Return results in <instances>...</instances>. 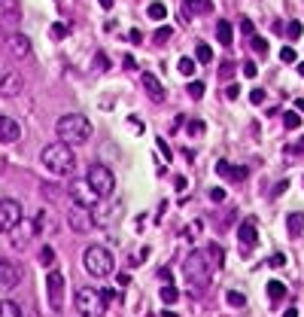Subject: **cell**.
<instances>
[{
    "instance_id": "cell-1",
    "label": "cell",
    "mask_w": 304,
    "mask_h": 317,
    "mask_svg": "<svg viewBox=\"0 0 304 317\" xmlns=\"http://www.w3.org/2000/svg\"><path fill=\"white\" fill-rule=\"evenodd\" d=\"M40 162H43V168H46L49 174L67 177V174H73V168H76V156H73V146L70 143L58 141V143H49L46 150L40 153Z\"/></svg>"
},
{
    "instance_id": "cell-2",
    "label": "cell",
    "mask_w": 304,
    "mask_h": 317,
    "mask_svg": "<svg viewBox=\"0 0 304 317\" xmlns=\"http://www.w3.org/2000/svg\"><path fill=\"white\" fill-rule=\"evenodd\" d=\"M55 134H58V141L70 143V146H80L92 138V122H88L82 113H67L55 122Z\"/></svg>"
},
{
    "instance_id": "cell-3",
    "label": "cell",
    "mask_w": 304,
    "mask_h": 317,
    "mask_svg": "<svg viewBox=\"0 0 304 317\" xmlns=\"http://www.w3.org/2000/svg\"><path fill=\"white\" fill-rule=\"evenodd\" d=\"M183 275H186V281H189V290L192 293H201L207 284H210V275H213V265H210V259H207V253H189L186 259H183Z\"/></svg>"
},
{
    "instance_id": "cell-4",
    "label": "cell",
    "mask_w": 304,
    "mask_h": 317,
    "mask_svg": "<svg viewBox=\"0 0 304 317\" xmlns=\"http://www.w3.org/2000/svg\"><path fill=\"white\" fill-rule=\"evenodd\" d=\"M82 265H85V271L92 278H107L110 271H112V265H116V259H112V253L107 250V247L88 244L85 253H82Z\"/></svg>"
},
{
    "instance_id": "cell-5",
    "label": "cell",
    "mask_w": 304,
    "mask_h": 317,
    "mask_svg": "<svg viewBox=\"0 0 304 317\" xmlns=\"http://www.w3.org/2000/svg\"><path fill=\"white\" fill-rule=\"evenodd\" d=\"M85 180H88V186L97 192V198H110V195H112V189H116V174H112L107 165H100V162L88 165Z\"/></svg>"
},
{
    "instance_id": "cell-6",
    "label": "cell",
    "mask_w": 304,
    "mask_h": 317,
    "mask_svg": "<svg viewBox=\"0 0 304 317\" xmlns=\"http://www.w3.org/2000/svg\"><path fill=\"white\" fill-rule=\"evenodd\" d=\"M76 311H80V317H104L107 302L100 299V290H95V287L76 290Z\"/></svg>"
},
{
    "instance_id": "cell-7",
    "label": "cell",
    "mask_w": 304,
    "mask_h": 317,
    "mask_svg": "<svg viewBox=\"0 0 304 317\" xmlns=\"http://www.w3.org/2000/svg\"><path fill=\"white\" fill-rule=\"evenodd\" d=\"M64 287H67V281L61 271H49V278H46V296H49V308L52 314H61L64 311Z\"/></svg>"
},
{
    "instance_id": "cell-8",
    "label": "cell",
    "mask_w": 304,
    "mask_h": 317,
    "mask_svg": "<svg viewBox=\"0 0 304 317\" xmlns=\"http://www.w3.org/2000/svg\"><path fill=\"white\" fill-rule=\"evenodd\" d=\"M21 220H25V211H21V205L16 198L0 201V232H13Z\"/></svg>"
},
{
    "instance_id": "cell-9",
    "label": "cell",
    "mask_w": 304,
    "mask_h": 317,
    "mask_svg": "<svg viewBox=\"0 0 304 317\" xmlns=\"http://www.w3.org/2000/svg\"><path fill=\"white\" fill-rule=\"evenodd\" d=\"M21 88H25L21 73L0 64V98H16V95H21Z\"/></svg>"
},
{
    "instance_id": "cell-10",
    "label": "cell",
    "mask_w": 304,
    "mask_h": 317,
    "mask_svg": "<svg viewBox=\"0 0 304 317\" xmlns=\"http://www.w3.org/2000/svg\"><path fill=\"white\" fill-rule=\"evenodd\" d=\"M67 223H70V229H73L76 235H85V232H92V226H95V217H92V208L73 205L70 211H67Z\"/></svg>"
},
{
    "instance_id": "cell-11",
    "label": "cell",
    "mask_w": 304,
    "mask_h": 317,
    "mask_svg": "<svg viewBox=\"0 0 304 317\" xmlns=\"http://www.w3.org/2000/svg\"><path fill=\"white\" fill-rule=\"evenodd\" d=\"M70 198L73 205H82V208H97V192L88 186V180H73L70 183Z\"/></svg>"
},
{
    "instance_id": "cell-12",
    "label": "cell",
    "mask_w": 304,
    "mask_h": 317,
    "mask_svg": "<svg viewBox=\"0 0 304 317\" xmlns=\"http://www.w3.org/2000/svg\"><path fill=\"white\" fill-rule=\"evenodd\" d=\"M18 18H21L18 0H0V28L6 34H13V31H18Z\"/></svg>"
},
{
    "instance_id": "cell-13",
    "label": "cell",
    "mask_w": 304,
    "mask_h": 317,
    "mask_svg": "<svg viewBox=\"0 0 304 317\" xmlns=\"http://www.w3.org/2000/svg\"><path fill=\"white\" fill-rule=\"evenodd\" d=\"M18 281H21V268L16 263H9V259H0V293L16 290Z\"/></svg>"
},
{
    "instance_id": "cell-14",
    "label": "cell",
    "mask_w": 304,
    "mask_h": 317,
    "mask_svg": "<svg viewBox=\"0 0 304 317\" xmlns=\"http://www.w3.org/2000/svg\"><path fill=\"white\" fill-rule=\"evenodd\" d=\"M256 244H258L256 220H243V223L238 226V247H240V253H250Z\"/></svg>"
},
{
    "instance_id": "cell-15",
    "label": "cell",
    "mask_w": 304,
    "mask_h": 317,
    "mask_svg": "<svg viewBox=\"0 0 304 317\" xmlns=\"http://www.w3.org/2000/svg\"><path fill=\"white\" fill-rule=\"evenodd\" d=\"M6 52L13 55V58H28V55H31V40L21 31L6 34Z\"/></svg>"
},
{
    "instance_id": "cell-16",
    "label": "cell",
    "mask_w": 304,
    "mask_h": 317,
    "mask_svg": "<svg viewBox=\"0 0 304 317\" xmlns=\"http://www.w3.org/2000/svg\"><path fill=\"white\" fill-rule=\"evenodd\" d=\"M216 174L225 177L228 183H240V180H246V168L243 165H231L228 158H219V162H216Z\"/></svg>"
},
{
    "instance_id": "cell-17",
    "label": "cell",
    "mask_w": 304,
    "mask_h": 317,
    "mask_svg": "<svg viewBox=\"0 0 304 317\" xmlns=\"http://www.w3.org/2000/svg\"><path fill=\"white\" fill-rule=\"evenodd\" d=\"M21 138V125L9 116H0V143H16Z\"/></svg>"
},
{
    "instance_id": "cell-18",
    "label": "cell",
    "mask_w": 304,
    "mask_h": 317,
    "mask_svg": "<svg viewBox=\"0 0 304 317\" xmlns=\"http://www.w3.org/2000/svg\"><path fill=\"white\" fill-rule=\"evenodd\" d=\"M140 83H143V92L149 95L152 101H164V86L159 83V76H152V73H143V76H140Z\"/></svg>"
},
{
    "instance_id": "cell-19",
    "label": "cell",
    "mask_w": 304,
    "mask_h": 317,
    "mask_svg": "<svg viewBox=\"0 0 304 317\" xmlns=\"http://www.w3.org/2000/svg\"><path fill=\"white\" fill-rule=\"evenodd\" d=\"M207 259H210V265H213V271L216 268H222L225 265V250H222V244L219 241H213V244H207Z\"/></svg>"
},
{
    "instance_id": "cell-20",
    "label": "cell",
    "mask_w": 304,
    "mask_h": 317,
    "mask_svg": "<svg viewBox=\"0 0 304 317\" xmlns=\"http://www.w3.org/2000/svg\"><path fill=\"white\" fill-rule=\"evenodd\" d=\"M286 229H289V235H295V238H304V211H295V213H289V217H286Z\"/></svg>"
},
{
    "instance_id": "cell-21",
    "label": "cell",
    "mask_w": 304,
    "mask_h": 317,
    "mask_svg": "<svg viewBox=\"0 0 304 317\" xmlns=\"http://www.w3.org/2000/svg\"><path fill=\"white\" fill-rule=\"evenodd\" d=\"M216 37H219V43H222V46H231V43H234V37H231V25H228V21H219V25H216Z\"/></svg>"
},
{
    "instance_id": "cell-22",
    "label": "cell",
    "mask_w": 304,
    "mask_h": 317,
    "mask_svg": "<svg viewBox=\"0 0 304 317\" xmlns=\"http://www.w3.org/2000/svg\"><path fill=\"white\" fill-rule=\"evenodd\" d=\"M268 296L274 302H283L286 299V284H280V281H268Z\"/></svg>"
},
{
    "instance_id": "cell-23",
    "label": "cell",
    "mask_w": 304,
    "mask_h": 317,
    "mask_svg": "<svg viewBox=\"0 0 304 317\" xmlns=\"http://www.w3.org/2000/svg\"><path fill=\"white\" fill-rule=\"evenodd\" d=\"M0 317H21L18 302H13V299H3V302H0Z\"/></svg>"
},
{
    "instance_id": "cell-24",
    "label": "cell",
    "mask_w": 304,
    "mask_h": 317,
    "mask_svg": "<svg viewBox=\"0 0 304 317\" xmlns=\"http://www.w3.org/2000/svg\"><path fill=\"white\" fill-rule=\"evenodd\" d=\"M159 296H161V302H164V305H174V302L179 299V290H176L174 284H164V287L159 290Z\"/></svg>"
},
{
    "instance_id": "cell-25",
    "label": "cell",
    "mask_w": 304,
    "mask_h": 317,
    "mask_svg": "<svg viewBox=\"0 0 304 317\" xmlns=\"http://www.w3.org/2000/svg\"><path fill=\"white\" fill-rule=\"evenodd\" d=\"M234 217H238V211H234V208H225V213H222V217L216 213V226H219V232H222V229H228Z\"/></svg>"
},
{
    "instance_id": "cell-26",
    "label": "cell",
    "mask_w": 304,
    "mask_h": 317,
    "mask_svg": "<svg viewBox=\"0 0 304 317\" xmlns=\"http://www.w3.org/2000/svg\"><path fill=\"white\" fill-rule=\"evenodd\" d=\"M146 16H149V18H155V21H161V18L167 16V6L155 0V3H149V9H146Z\"/></svg>"
},
{
    "instance_id": "cell-27",
    "label": "cell",
    "mask_w": 304,
    "mask_h": 317,
    "mask_svg": "<svg viewBox=\"0 0 304 317\" xmlns=\"http://www.w3.org/2000/svg\"><path fill=\"white\" fill-rule=\"evenodd\" d=\"M195 55H198V64H210V61H213V49L207 46V43H198Z\"/></svg>"
},
{
    "instance_id": "cell-28",
    "label": "cell",
    "mask_w": 304,
    "mask_h": 317,
    "mask_svg": "<svg viewBox=\"0 0 304 317\" xmlns=\"http://www.w3.org/2000/svg\"><path fill=\"white\" fill-rule=\"evenodd\" d=\"M195 64H198L195 58H179V61H176V70L183 73V76H192V73H195Z\"/></svg>"
},
{
    "instance_id": "cell-29",
    "label": "cell",
    "mask_w": 304,
    "mask_h": 317,
    "mask_svg": "<svg viewBox=\"0 0 304 317\" xmlns=\"http://www.w3.org/2000/svg\"><path fill=\"white\" fill-rule=\"evenodd\" d=\"M301 34H304V25H301L298 18H292L289 25H286V37H289V40H298Z\"/></svg>"
},
{
    "instance_id": "cell-30",
    "label": "cell",
    "mask_w": 304,
    "mask_h": 317,
    "mask_svg": "<svg viewBox=\"0 0 304 317\" xmlns=\"http://www.w3.org/2000/svg\"><path fill=\"white\" fill-rule=\"evenodd\" d=\"M171 37H174V28H171V25H161L159 31H155V37H152V40H155V43L161 46V43H167Z\"/></svg>"
},
{
    "instance_id": "cell-31",
    "label": "cell",
    "mask_w": 304,
    "mask_h": 317,
    "mask_svg": "<svg viewBox=\"0 0 304 317\" xmlns=\"http://www.w3.org/2000/svg\"><path fill=\"white\" fill-rule=\"evenodd\" d=\"M40 265H46V268H52V265H55V250H52L49 244L40 250Z\"/></svg>"
},
{
    "instance_id": "cell-32",
    "label": "cell",
    "mask_w": 304,
    "mask_h": 317,
    "mask_svg": "<svg viewBox=\"0 0 304 317\" xmlns=\"http://www.w3.org/2000/svg\"><path fill=\"white\" fill-rule=\"evenodd\" d=\"M225 299H228V305H231V308H243V305H246V296H243V293H238V290H231Z\"/></svg>"
},
{
    "instance_id": "cell-33",
    "label": "cell",
    "mask_w": 304,
    "mask_h": 317,
    "mask_svg": "<svg viewBox=\"0 0 304 317\" xmlns=\"http://www.w3.org/2000/svg\"><path fill=\"white\" fill-rule=\"evenodd\" d=\"M189 9H195V13H213V3L210 0H189Z\"/></svg>"
},
{
    "instance_id": "cell-34",
    "label": "cell",
    "mask_w": 304,
    "mask_h": 317,
    "mask_svg": "<svg viewBox=\"0 0 304 317\" xmlns=\"http://www.w3.org/2000/svg\"><path fill=\"white\" fill-rule=\"evenodd\" d=\"M204 122H201V119H189V125H186V131L189 134H192V138H198V134H204Z\"/></svg>"
},
{
    "instance_id": "cell-35",
    "label": "cell",
    "mask_w": 304,
    "mask_h": 317,
    "mask_svg": "<svg viewBox=\"0 0 304 317\" xmlns=\"http://www.w3.org/2000/svg\"><path fill=\"white\" fill-rule=\"evenodd\" d=\"M234 70H238V64H234V61L219 64V79H231V76H234Z\"/></svg>"
},
{
    "instance_id": "cell-36",
    "label": "cell",
    "mask_w": 304,
    "mask_h": 317,
    "mask_svg": "<svg viewBox=\"0 0 304 317\" xmlns=\"http://www.w3.org/2000/svg\"><path fill=\"white\" fill-rule=\"evenodd\" d=\"M189 98H204V83H201V79H195V83H189Z\"/></svg>"
},
{
    "instance_id": "cell-37",
    "label": "cell",
    "mask_w": 304,
    "mask_h": 317,
    "mask_svg": "<svg viewBox=\"0 0 304 317\" xmlns=\"http://www.w3.org/2000/svg\"><path fill=\"white\" fill-rule=\"evenodd\" d=\"M283 122H286V128H298V125H301V113H295V110H289L286 116H283Z\"/></svg>"
},
{
    "instance_id": "cell-38",
    "label": "cell",
    "mask_w": 304,
    "mask_h": 317,
    "mask_svg": "<svg viewBox=\"0 0 304 317\" xmlns=\"http://www.w3.org/2000/svg\"><path fill=\"white\" fill-rule=\"evenodd\" d=\"M201 232H204V220H195V223L186 226V235H189V238H198Z\"/></svg>"
},
{
    "instance_id": "cell-39",
    "label": "cell",
    "mask_w": 304,
    "mask_h": 317,
    "mask_svg": "<svg viewBox=\"0 0 304 317\" xmlns=\"http://www.w3.org/2000/svg\"><path fill=\"white\" fill-rule=\"evenodd\" d=\"M49 34H52V40H64L67 37V25H64V21H55Z\"/></svg>"
},
{
    "instance_id": "cell-40",
    "label": "cell",
    "mask_w": 304,
    "mask_h": 317,
    "mask_svg": "<svg viewBox=\"0 0 304 317\" xmlns=\"http://www.w3.org/2000/svg\"><path fill=\"white\" fill-rule=\"evenodd\" d=\"M95 70H110V61H107V52H97V55H95Z\"/></svg>"
},
{
    "instance_id": "cell-41",
    "label": "cell",
    "mask_w": 304,
    "mask_h": 317,
    "mask_svg": "<svg viewBox=\"0 0 304 317\" xmlns=\"http://www.w3.org/2000/svg\"><path fill=\"white\" fill-rule=\"evenodd\" d=\"M280 58H283L286 64H292V61H298V55H295V49H292V46H283V49H280Z\"/></svg>"
},
{
    "instance_id": "cell-42",
    "label": "cell",
    "mask_w": 304,
    "mask_h": 317,
    "mask_svg": "<svg viewBox=\"0 0 304 317\" xmlns=\"http://www.w3.org/2000/svg\"><path fill=\"white\" fill-rule=\"evenodd\" d=\"M253 49H256L258 55H268V40H265V37H253Z\"/></svg>"
},
{
    "instance_id": "cell-43",
    "label": "cell",
    "mask_w": 304,
    "mask_h": 317,
    "mask_svg": "<svg viewBox=\"0 0 304 317\" xmlns=\"http://www.w3.org/2000/svg\"><path fill=\"white\" fill-rule=\"evenodd\" d=\"M225 98H228V101H238V98H240V86L228 83V86H225Z\"/></svg>"
},
{
    "instance_id": "cell-44",
    "label": "cell",
    "mask_w": 304,
    "mask_h": 317,
    "mask_svg": "<svg viewBox=\"0 0 304 317\" xmlns=\"http://www.w3.org/2000/svg\"><path fill=\"white\" fill-rule=\"evenodd\" d=\"M250 104H265V88H253V92H250Z\"/></svg>"
},
{
    "instance_id": "cell-45",
    "label": "cell",
    "mask_w": 304,
    "mask_h": 317,
    "mask_svg": "<svg viewBox=\"0 0 304 317\" xmlns=\"http://www.w3.org/2000/svg\"><path fill=\"white\" fill-rule=\"evenodd\" d=\"M210 201H216V205H222V201H225V189H222V186L210 189Z\"/></svg>"
},
{
    "instance_id": "cell-46",
    "label": "cell",
    "mask_w": 304,
    "mask_h": 317,
    "mask_svg": "<svg viewBox=\"0 0 304 317\" xmlns=\"http://www.w3.org/2000/svg\"><path fill=\"white\" fill-rule=\"evenodd\" d=\"M240 31L246 34V37H256V25H253L250 18H243V21H240Z\"/></svg>"
},
{
    "instance_id": "cell-47",
    "label": "cell",
    "mask_w": 304,
    "mask_h": 317,
    "mask_svg": "<svg viewBox=\"0 0 304 317\" xmlns=\"http://www.w3.org/2000/svg\"><path fill=\"white\" fill-rule=\"evenodd\" d=\"M268 265H274V268H283V265H286V256H283V253H274L271 259H268Z\"/></svg>"
},
{
    "instance_id": "cell-48",
    "label": "cell",
    "mask_w": 304,
    "mask_h": 317,
    "mask_svg": "<svg viewBox=\"0 0 304 317\" xmlns=\"http://www.w3.org/2000/svg\"><path fill=\"white\" fill-rule=\"evenodd\" d=\"M286 189H289V180H280V183H277V186L271 189V195L277 198V195H283V192H286Z\"/></svg>"
},
{
    "instance_id": "cell-49",
    "label": "cell",
    "mask_w": 304,
    "mask_h": 317,
    "mask_svg": "<svg viewBox=\"0 0 304 317\" xmlns=\"http://www.w3.org/2000/svg\"><path fill=\"white\" fill-rule=\"evenodd\" d=\"M289 153H292V156H301V153H304V138H298L295 143H292V146H289Z\"/></svg>"
},
{
    "instance_id": "cell-50",
    "label": "cell",
    "mask_w": 304,
    "mask_h": 317,
    "mask_svg": "<svg viewBox=\"0 0 304 317\" xmlns=\"http://www.w3.org/2000/svg\"><path fill=\"white\" fill-rule=\"evenodd\" d=\"M243 76H250V79L256 76V64L253 61H243Z\"/></svg>"
},
{
    "instance_id": "cell-51",
    "label": "cell",
    "mask_w": 304,
    "mask_h": 317,
    "mask_svg": "<svg viewBox=\"0 0 304 317\" xmlns=\"http://www.w3.org/2000/svg\"><path fill=\"white\" fill-rule=\"evenodd\" d=\"M174 186H176V192H183V189L189 186V180H186V177H174Z\"/></svg>"
},
{
    "instance_id": "cell-52",
    "label": "cell",
    "mask_w": 304,
    "mask_h": 317,
    "mask_svg": "<svg viewBox=\"0 0 304 317\" xmlns=\"http://www.w3.org/2000/svg\"><path fill=\"white\" fill-rule=\"evenodd\" d=\"M159 150L164 153V158H171V146H167V141H164V138H159Z\"/></svg>"
},
{
    "instance_id": "cell-53",
    "label": "cell",
    "mask_w": 304,
    "mask_h": 317,
    "mask_svg": "<svg viewBox=\"0 0 304 317\" xmlns=\"http://www.w3.org/2000/svg\"><path fill=\"white\" fill-rule=\"evenodd\" d=\"M100 299H104V302H112V299H116V290H100Z\"/></svg>"
},
{
    "instance_id": "cell-54",
    "label": "cell",
    "mask_w": 304,
    "mask_h": 317,
    "mask_svg": "<svg viewBox=\"0 0 304 317\" xmlns=\"http://www.w3.org/2000/svg\"><path fill=\"white\" fill-rule=\"evenodd\" d=\"M128 40H131V43H140V40H143V34L134 28V31H128Z\"/></svg>"
},
{
    "instance_id": "cell-55",
    "label": "cell",
    "mask_w": 304,
    "mask_h": 317,
    "mask_svg": "<svg viewBox=\"0 0 304 317\" xmlns=\"http://www.w3.org/2000/svg\"><path fill=\"white\" fill-rule=\"evenodd\" d=\"M122 61H125V67H128V70H134V67H137V61H134V55H125Z\"/></svg>"
},
{
    "instance_id": "cell-56",
    "label": "cell",
    "mask_w": 304,
    "mask_h": 317,
    "mask_svg": "<svg viewBox=\"0 0 304 317\" xmlns=\"http://www.w3.org/2000/svg\"><path fill=\"white\" fill-rule=\"evenodd\" d=\"M295 110H298L301 116H304V98H298V101H295Z\"/></svg>"
},
{
    "instance_id": "cell-57",
    "label": "cell",
    "mask_w": 304,
    "mask_h": 317,
    "mask_svg": "<svg viewBox=\"0 0 304 317\" xmlns=\"http://www.w3.org/2000/svg\"><path fill=\"white\" fill-rule=\"evenodd\" d=\"M97 3L104 6V9H112V3H116V0H97Z\"/></svg>"
},
{
    "instance_id": "cell-58",
    "label": "cell",
    "mask_w": 304,
    "mask_h": 317,
    "mask_svg": "<svg viewBox=\"0 0 304 317\" xmlns=\"http://www.w3.org/2000/svg\"><path fill=\"white\" fill-rule=\"evenodd\" d=\"M283 317H298V311H295V308H286V314H283Z\"/></svg>"
},
{
    "instance_id": "cell-59",
    "label": "cell",
    "mask_w": 304,
    "mask_h": 317,
    "mask_svg": "<svg viewBox=\"0 0 304 317\" xmlns=\"http://www.w3.org/2000/svg\"><path fill=\"white\" fill-rule=\"evenodd\" d=\"M298 73H301V76H304V61H298Z\"/></svg>"
},
{
    "instance_id": "cell-60",
    "label": "cell",
    "mask_w": 304,
    "mask_h": 317,
    "mask_svg": "<svg viewBox=\"0 0 304 317\" xmlns=\"http://www.w3.org/2000/svg\"><path fill=\"white\" fill-rule=\"evenodd\" d=\"M161 317H176V314H174V311H164V314H161Z\"/></svg>"
}]
</instances>
